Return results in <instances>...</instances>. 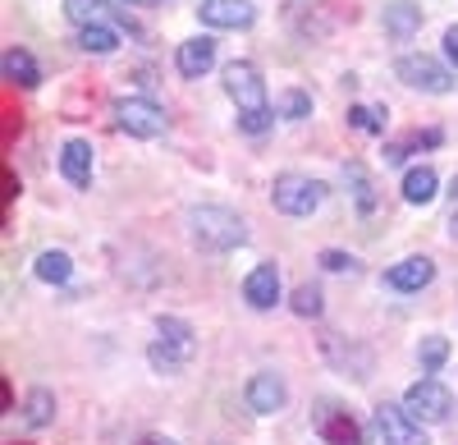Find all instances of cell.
Returning <instances> with one entry per match:
<instances>
[{"instance_id":"cell-30","label":"cell","mask_w":458,"mask_h":445,"mask_svg":"<svg viewBox=\"0 0 458 445\" xmlns=\"http://www.w3.org/2000/svg\"><path fill=\"white\" fill-rule=\"evenodd\" d=\"M445 56H449V60L458 64V23H454V28L445 32Z\"/></svg>"},{"instance_id":"cell-19","label":"cell","mask_w":458,"mask_h":445,"mask_svg":"<svg viewBox=\"0 0 458 445\" xmlns=\"http://www.w3.org/2000/svg\"><path fill=\"white\" fill-rule=\"evenodd\" d=\"M79 47L88 56H110L114 47H120V32L106 28V23H88V28H79Z\"/></svg>"},{"instance_id":"cell-7","label":"cell","mask_w":458,"mask_h":445,"mask_svg":"<svg viewBox=\"0 0 458 445\" xmlns=\"http://www.w3.org/2000/svg\"><path fill=\"white\" fill-rule=\"evenodd\" d=\"M312 423H317V436H321L326 445H367L358 418L344 409V404H335V399H321V404H317Z\"/></svg>"},{"instance_id":"cell-5","label":"cell","mask_w":458,"mask_h":445,"mask_svg":"<svg viewBox=\"0 0 458 445\" xmlns=\"http://www.w3.org/2000/svg\"><path fill=\"white\" fill-rule=\"evenodd\" d=\"M114 120H120V129L129 138H161L170 129L165 120V110L157 101H147V97H124V101H114Z\"/></svg>"},{"instance_id":"cell-34","label":"cell","mask_w":458,"mask_h":445,"mask_svg":"<svg viewBox=\"0 0 458 445\" xmlns=\"http://www.w3.org/2000/svg\"><path fill=\"white\" fill-rule=\"evenodd\" d=\"M14 445H19V441H14Z\"/></svg>"},{"instance_id":"cell-20","label":"cell","mask_w":458,"mask_h":445,"mask_svg":"<svg viewBox=\"0 0 458 445\" xmlns=\"http://www.w3.org/2000/svg\"><path fill=\"white\" fill-rule=\"evenodd\" d=\"M69 252H60V248H47L42 257H37V280H47V285H64L69 280Z\"/></svg>"},{"instance_id":"cell-15","label":"cell","mask_w":458,"mask_h":445,"mask_svg":"<svg viewBox=\"0 0 458 445\" xmlns=\"http://www.w3.org/2000/svg\"><path fill=\"white\" fill-rule=\"evenodd\" d=\"M60 170H64V179L73 184V189H83V184L92 179V147H88L83 138L64 142V147H60Z\"/></svg>"},{"instance_id":"cell-12","label":"cell","mask_w":458,"mask_h":445,"mask_svg":"<svg viewBox=\"0 0 458 445\" xmlns=\"http://www.w3.org/2000/svg\"><path fill=\"white\" fill-rule=\"evenodd\" d=\"M243 299H248L257 312H266V308L280 304V271H276V262H261V267L243 280Z\"/></svg>"},{"instance_id":"cell-16","label":"cell","mask_w":458,"mask_h":445,"mask_svg":"<svg viewBox=\"0 0 458 445\" xmlns=\"http://www.w3.org/2000/svg\"><path fill=\"white\" fill-rule=\"evenodd\" d=\"M417 28H422V10L408 5V0H390V5H386V32L399 37V42H408Z\"/></svg>"},{"instance_id":"cell-25","label":"cell","mask_w":458,"mask_h":445,"mask_svg":"<svg viewBox=\"0 0 458 445\" xmlns=\"http://www.w3.org/2000/svg\"><path fill=\"white\" fill-rule=\"evenodd\" d=\"M349 124H358V129H367V133H386V110L353 106V110H349Z\"/></svg>"},{"instance_id":"cell-3","label":"cell","mask_w":458,"mask_h":445,"mask_svg":"<svg viewBox=\"0 0 458 445\" xmlns=\"http://www.w3.org/2000/svg\"><path fill=\"white\" fill-rule=\"evenodd\" d=\"M193 354H198L193 326L179 321V317H161L157 321V340H151V349H147L151 367H157L161 377H174V372H183V367H188V358H193Z\"/></svg>"},{"instance_id":"cell-9","label":"cell","mask_w":458,"mask_h":445,"mask_svg":"<svg viewBox=\"0 0 458 445\" xmlns=\"http://www.w3.org/2000/svg\"><path fill=\"white\" fill-rule=\"evenodd\" d=\"M376 432L386 445H431L422 423H417L403 404H376Z\"/></svg>"},{"instance_id":"cell-23","label":"cell","mask_w":458,"mask_h":445,"mask_svg":"<svg viewBox=\"0 0 458 445\" xmlns=\"http://www.w3.org/2000/svg\"><path fill=\"white\" fill-rule=\"evenodd\" d=\"M417 358H422V372H440L445 358H449V340L445 336H427L422 349H417Z\"/></svg>"},{"instance_id":"cell-6","label":"cell","mask_w":458,"mask_h":445,"mask_svg":"<svg viewBox=\"0 0 458 445\" xmlns=\"http://www.w3.org/2000/svg\"><path fill=\"white\" fill-rule=\"evenodd\" d=\"M403 409H408L417 423H449V414H454V395H449L436 377H422L417 386H408Z\"/></svg>"},{"instance_id":"cell-28","label":"cell","mask_w":458,"mask_h":445,"mask_svg":"<svg viewBox=\"0 0 458 445\" xmlns=\"http://www.w3.org/2000/svg\"><path fill=\"white\" fill-rule=\"evenodd\" d=\"M280 110H284V116H289V120H302V116H308V110H312V101H308V97H302V92H289V97L280 101Z\"/></svg>"},{"instance_id":"cell-13","label":"cell","mask_w":458,"mask_h":445,"mask_svg":"<svg viewBox=\"0 0 458 445\" xmlns=\"http://www.w3.org/2000/svg\"><path fill=\"white\" fill-rule=\"evenodd\" d=\"M257 19V10L248 0H202V23L211 28H248Z\"/></svg>"},{"instance_id":"cell-27","label":"cell","mask_w":458,"mask_h":445,"mask_svg":"<svg viewBox=\"0 0 458 445\" xmlns=\"http://www.w3.org/2000/svg\"><path fill=\"white\" fill-rule=\"evenodd\" d=\"M101 5H106V0H64V14L73 19V23H92L97 14H101Z\"/></svg>"},{"instance_id":"cell-4","label":"cell","mask_w":458,"mask_h":445,"mask_svg":"<svg viewBox=\"0 0 458 445\" xmlns=\"http://www.w3.org/2000/svg\"><path fill=\"white\" fill-rule=\"evenodd\" d=\"M321 198H326V184L312 175H280L271 184V202L284 216H312L321 207Z\"/></svg>"},{"instance_id":"cell-11","label":"cell","mask_w":458,"mask_h":445,"mask_svg":"<svg viewBox=\"0 0 458 445\" xmlns=\"http://www.w3.org/2000/svg\"><path fill=\"white\" fill-rule=\"evenodd\" d=\"M436 280V262L431 257H403L399 267L386 271V285L399 289V294H417V289H427Z\"/></svg>"},{"instance_id":"cell-17","label":"cell","mask_w":458,"mask_h":445,"mask_svg":"<svg viewBox=\"0 0 458 445\" xmlns=\"http://www.w3.org/2000/svg\"><path fill=\"white\" fill-rule=\"evenodd\" d=\"M436 189H440V179H436L431 166H417V170L403 175V202H412V207H427L436 198Z\"/></svg>"},{"instance_id":"cell-18","label":"cell","mask_w":458,"mask_h":445,"mask_svg":"<svg viewBox=\"0 0 458 445\" xmlns=\"http://www.w3.org/2000/svg\"><path fill=\"white\" fill-rule=\"evenodd\" d=\"M5 79L19 83V88H37V83H42V69H37V60L23 47H10L5 51Z\"/></svg>"},{"instance_id":"cell-26","label":"cell","mask_w":458,"mask_h":445,"mask_svg":"<svg viewBox=\"0 0 458 445\" xmlns=\"http://www.w3.org/2000/svg\"><path fill=\"white\" fill-rule=\"evenodd\" d=\"M344 175H349V184H353V198H358V207H362V211H371V207H376V193H371V179H367V170H362V166H349Z\"/></svg>"},{"instance_id":"cell-10","label":"cell","mask_w":458,"mask_h":445,"mask_svg":"<svg viewBox=\"0 0 458 445\" xmlns=\"http://www.w3.org/2000/svg\"><path fill=\"white\" fill-rule=\"evenodd\" d=\"M284 399H289V386H284L280 372H257L248 381V409L252 414H280Z\"/></svg>"},{"instance_id":"cell-8","label":"cell","mask_w":458,"mask_h":445,"mask_svg":"<svg viewBox=\"0 0 458 445\" xmlns=\"http://www.w3.org/2000/svg\"><path fill=\"white\" fill-rule=\"evenodd\" d=\"M394 73L408 83V88H417V92H454V73L440 64V60H431V56H399V64H394Z\"/></svg>"},{"instance_id":"cell-29","label":"cell","mask_w":458,"mask_h":445,"mask_svg":"<svg viewBox=\"0 0 458 445\" xmlns=\"http://www.w3.org/2000/svg\"><path fill=\"white\" fill-rule=\"evenodd\" d=\"M321 267H326V271H353L358 262H353L349 252H335V248H330V252H321Z\"/></svg>"},{"instance_id":"cell-32","label":"cell","mask_w":458,"mask_h":445,"mask_svg":"<svg viewBox=\"0 0 458 445\" xmlns=\"http://www.w3.org/2000/svg\"><path fill=\"white\" fill-rule=\"evenodd\" d=\"M138 445H174V441H170V436H142Z\"/></svg>"},{"instance_id":"cell-22","label":"cell","mask_w":458,"mask_h":445,"mask_svg":"<svg viewBox=\"0 0 458 445\" xmlns=\"http://www.w3.org/2000/svg\"><path fill=\"white\" fill-rule=\"evenodd\" d=\"M55 418V395L51 390H32L28 395V427H47Z\"/></svg>"},{"instance_id":"cell-33","label":"cell","mask_w":458,"mask_h":445,"mask_svg":"<svg viewBox=\"0 0 458 445\" xmlns=\"http://www.w3.org/2000/svg\"><path fill=\"white\" fill-rule=\"evenodd\" d=\"M124 5H161V0H124Z\"/></svg>"},{"instance_id":"cell-14","label":"cell","mask_w":458,"mask_h":445,"mask_svg":"<svg viewBox=\"0 0 458 445\" xmlns=\"http://www.w3.org/2000/svg\"><path fill=\"white\" fill-rule=\"evenodd\" d=\"M216 64V42L211 37H193V42L179 47V73L183 79H202V73H211Z\"/></svg>"},{"instance_id":"cell-24","label":"cell","mask_w":458,"mask_h":445,"mask_svg":"<svg viewBox=\"0 0 458 445\" xmlns=\"http://www.w3.org/2000/svg\"><path fill=\"white\" fill-rule=\"evenodd\" d=\"M289 308H293L298 317H321V289H317V285H298Z\"/></svg>"},{"instance_id":"cell-2","label":"cell","mask_w":458,"mask_h":445,"mask_svg":"<svg viewBox=\"0 0 458 445\" xmlns=\"http://www.w3.org/2000/svg\"><path fill=\"white\" fill-rule=\"evenodd\" d=\"M188 235L202 252H234L248 244V226L229 207H193L188 211Z\"/></svg>"},{"instance_id":"cell-31","label":"cell","mask_w":458,"mask_h":445,"mask_svg":"<svg viewBox=\"0 0 458 445\" xmlns=\"http://www.w3.org/2000/svg\"><path fill=\"white\" fill-rule=\"evenodd\" d=\"M449 235L458 239V179H454V211H449Z\"/></svg>"},{"instance_id":"cell-1","label":"cell","mask_w":458,"mask_h":445,"mask_svg":"<svg viewBox=\"0 0 458 445\" xmlns=\"http://www.w3.org/2000/svg\"><path fill=\"white\" fill-rule=\"evenodd\" d=\"M225 92L234 97V106H239V129L243 133H266L271 129L276 110H271V101H266V83H261L257 64H248V60L225 64Z\"/></svg>"},{"instance_id":"cell-21","label":"cell","mask_w":458,"mask_h":445,"mask_svg":"<svg viewBox=\"0 0 458 445\" xmlns=\"http://www.w3.org/2000/svg\"><path fill=\"white\" fill-rule=\"evenodd\" d=\"M445 133L440 129H427V133H408V138H399V142H390L386 147V161H403L408 152H412V147H436Z\"/></svg>"}]
</instances>
